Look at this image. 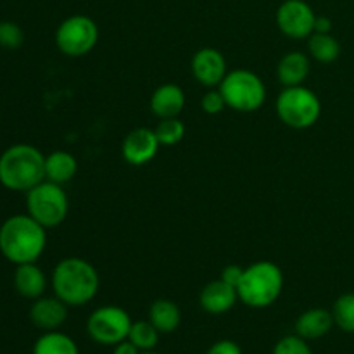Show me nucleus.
<instances>
[{
	"label": "nucleus",
	"mask_w": 354,
	"mask_h": 354,
	"mask_svg": "<svg viewBox=\"0 0 354 354\" xmlns=\"http://www.w3.org/2000/svg\"><path fill=\"white\" fill-rule=\"evenodd\" d=\"M47 228L30 214H14L0 227V252L14 265L37 263L47 245Z\"/></svg>",
	"instance_id": "f257e3e1"
},
{
	"label": "nucleus",
	"mask_w": 354,
	"mask_h": 354,
	"mask_svg": "<svg viewBox=\"0 0 354 354\" xmlns=\"http://www.w3.org/2000/svg\"><path fill=\"white\" fill-rule=\"evenodd\" d=\"M100 279L95 266L83 258H64L52 272L55 297L68 306L88 304L99 292Z\"/></svg>",
	"instance_id": "f03ea898"
},
{
	"label": "nucleus",
	"mask_w": 354,
	"mask_h": 354,
	"mask_svg": "<svg viewBox=\"0 0 354 354\" xmlns=\"http://www.w3.org/2000/svg\"><path fill=\"white\" fill-rule=\"evenodd\" d=\"M45 180V156L30 144H16L0 156V183L14 192H28Z\"/></svg>",
	"instance_id": "7ed1b4c3"
},
{
	"label": "nucleus",
	"mask_w": 354,
	"mask_h": 354,
	"mask_svg": "<svg viewBox=\"0 0 354 354\" xmlns=\"http://www.w3.org/2000/svg\"><path fill=\"white\" fill-rule=\"evenodd\" d=\"M283 289V273L275 263L258 261L244 268L237 286L239 301L254 310H263L275 303Z\"/></svg>",
	"instance_id": "20e7f679"
},
{
	"label": "nucleus",
	"mask_w": 354,
	"mask_h": 354,
	"mask_svg": "<svg viewBox=\"0 0 354 354\" xmlns=\"http://www.w3.org/2000/svg\"><path fill=\"white\" fill-rule=\"evenodd\" d=\"M275 109L283 124L294 130H306L320 120L322 102L308 86H286L277 99Z\"/></svg>",
	"instance_id": "39448f33"
},
{
	"label": "nucleus",
	"mask_w": 354,
	"mask_h": 354,
	"mask_svg": "<svg viewBox=\"0 0 354 354\" xmlns=\"http://www.w3.org/2000/svg\"><path fill=\"white\" fill-rule=\"evenodd\" d=\"M220 92L227 107L239 113H254L266 100L265 83L249 69H234L227 73L220 83Z\"/></svg>",
	"instance_id": "423d86ee"
},
{
	"label": "nucleus",
	"mask_w": 354,
	"mask_h": 354,
	"mask_svg": "<svg viewBox=\"0 0 354 354\" xmlns=\"http://www.w3.org/2000/svg\"><path fill=\"white\" fill-rule=\"evenodd\" d=\"M26 211L41 227L55 228L68 216V196L62 185L44 180L26 192Z\"/></svg>",
	"instance_id": "0eeeda50"
},
{
	"label": "nucleus",
	"mask_w": 354,
	"mask_h": 354,
	"mask_svg": "<svg viewBox=\"0 0 354 354\" xmlns=\"http://www.w3.org/2000/svg\"><path fill=\"white\" fill-rule=\"evenodd\" d=\"M99 41V26L83 14H75L62 21L55 30V45L68 57H83Z\"/></svg>",
	"instance_id": "6e6552de"
},
{
	"label": "nucleus",
	"mask_w": 354,
	"mask_h": 354,
	"mask_svg": "<svg viewBox=\"0 0 354 354\" xmlns=\"http://www.w3.org/2000/svg\"><path fill=\"white\" fill-rule=\"evenodd\" d=\"M131 318L120 306H100L86 320V334L100 346H116L128 339Z\"/></svg>",
	"instance_id": "1a4fd4ad"
},
{
	"label": "nucleus",
	"mask_w": 354,
	"mask_h": 354,
	"mask_svg": "<svg viewBox=\"0 0 354 354\" xmlns=\"http://www.w3.org/2000/svg\"><path fill=\"white\" fill-rule=\"evenodd\" d=\"M275 19L279 30L287 38L303 40L313 35L317 14L304 0H286L280 3Z\"/></svg>",
	"instance_id": "9d476101"
},
{
	"label": "nucleus",
	"mask_w": 354,
	"mask_h": 354,
	"mask_svg": "<svg viewBox=\"0 0 354 354\" xmlns=\"http://www.w3.org/2000/svg\"><path fill=\"white\" fill-rule=\"evenodd\" d=\"M190 69L197 82L207 88L220 86L223 78L227 76V61L218 48L204 47L194 54Z\"/></svg>",
	"instance_id": "9b49d317"
},
{
	"label": "nucleus",
	"mask_w": 354,
	"mask_h": 354,
	"mask_svg": "<svg viewBox=\"0 0 354 354\" xmlns=\"http://www.w3.org/2000/svg\"><path fill=\"white\" fill-rule=\"evenodd\" d=\"M159 147H161V144H159L154 130L135 128L124 137L123 145H121V154L128 165L144 166L156 158Z\"/></svg>",
	"instance_id": "f8f14e48"
},
{
	"label": "nucleus",
	"mask_w": 354,
	"mask_h": 354,
	"mask_svg": "<svg viewBox=\"0 0 354 354\" xmlns=\"http://www.w3.org/2000/svg\"><path fill=\"white\" fill-rule=\"evenodd\" d=\"M68 304L59 297H38L30 308V320L44 332L59 330L68 320Z\"/></svg>",
	"instance_id": "ddd939ff"
},
{
	"label": "nucleus",
	"mask_w": 354,
	"mask_h": 354,
	"mask_svg": "<svg viewBox=\"0 0 354 354\" xmlns=\"http://www.w3.org/2000/svg\"><path fill=\"white\" fill-rule=\"evenodd\" d=\"M239 301L237 289L225 280L218 279L207 283L199 294V304L206 313L223 315L230 311Z\"/></svg>",
	"instance_id": "4468645a"
},
{
	"label": "nucleus",
	"mask_w": 354,
	"mask_h": 354,
	"mask_svg": "<svg viewBox=\"0 0 354 354\" xmlns=\"http://www.w3.org/2000/svg\"><path fill=\"white\" fill-rule=\"evenodd\" d=\"M185 107V92L175 83H165L158 86L151 95V111L159 118H178Z\"/></svg>",
	"instance_id": "2eb2a0df"
},
{
	"label": "nucleus",
	"mask_w": 354,
	"mask_h": 354,
	"mask_svg": "<svg viewBox=\"0 0 354 354\" xmlns=\"http://www.w3.org/2000/svg\"><path fill=\"white\" fill-rule=\"evenodd\" d=\"M334 325L332 311L325 310V308H311L297 317L294 328L299 337L306 339V341H315V339L325 337Z\"/></svg>",
	"instance_id": "dca6fc26"
},
{
	"label": "nucleus",
	"mask_w": 354,
	"mask_h": 354,
	"mask_svg": "<svg viewBox=\"0 0 354 354\" xmlns=\"http://www.w3.org/2000/svg\"><path fill=\"white\" fill-rule=\"evenodd\" d=\"M14 289L26 299L35 301L41 297L47 289V279H45L44 270L37 263L17 265L16 272H14Z\"/></svg>",
	"instance_id": "f3484780"
},
{
	"label": "nucleus",
	"mask_w": 354,
	"mask_h": 354,
	"mask_svg": "<svg viewBox=\"0 0 354 354\" xmlns=\"http://www.w3.org/2000/svg\"><path fill=\"white\" fill-rule=\"evenodd\" d=\"M310 59L303 52H289L280 59L277 66V76L283 86L303 85L310 75Z\"/></svg>",
	"instance_id": "a211bd4d"
},
{
	"label": "nucleus",
	"mask_w": 354,
	"mask_h": 354,
	"mask_svg": "<svg viewBox=\"0 0 354 354\" xmlns=\"http://www.w3.org/2000/svg\"><path fill=\"white\" fill-rule=\"evenodd\" d=\"M76 173H78V161L71 152L54 151L45 156V180L48 182L64 185L75 178Z\"/></svg>",
	"instance_id": "6ab92c4d"
},
{
	"label": "nucleus",
	"mask_w": 354,
	"mask_h": 354,
	"mask_svg": "<svg viewBox=\"0 0 354 354\" xmlns=\"http://www.w3.org/2000/svg\"><path fill=\"white\" fill-rule=\"evenodd\" d=\"M149 322L158 328L159 334H171L180 327L182 311L173 301L156 299L149 308Z\"/></svg>",
	"instance_id": "aec40b11"
},
{
	"label": "nucleus",
	"mask_w": 354,
	"mask_h": 354,
	"mask_svg": "<svg viewBox=\"0 0 354 354\" xmlns=\"http://www.w3.org/2000/svg\"><path fill=\"white\" fill-rule=\"evenodd\" d=\"M33 354H80L78 344L59 330L44 332L33 346Z\"/></svg>",
	"instance_id": "412c9836"
},
{
	"label": "nucleus",
	"mask_w": 354,
	"mask_h": 354,
	"mask_svg": "<svg viewBox=\"0 0 354 354\" xmlns=\"http://www.w3.org/2000/svg\"><path fill=\"white\" fill-rule=\"evenodd\" d=\"M308 50L315 61L330 64L341 55V44L330 33H313L308 38Z\"/></svg>",
	"instance_id": "4be33fe9"
},
{
	"label": "nucleus",
	"mask_w": 354,
	"mask_h": 354,
	"mask_svg": "<svg viewBox=\"0 0 354 354\" xmlns=\"http://www.w3.org/2000/svg\"><path fill=\"white\" fill-rule=\"evenodd\" d=\"M128 341L133 342L140 351H152L159 342V330L149 320L133 322Z\"/></svg>",
	"instance_id": "5701e85b"
},
{
	"label": "nucleus",
	"mask_w": 354,
	"mask_h": 354,
	"mask_svg": "<svg viewBox=\"0 0 354 354\" xmlns=\"http://www.w3.org/2000/svg\"><path fill=\"white\" fill-rule=\"evenodd\" d=\"M332 317L334 324L341 328L342 332L354 334V294L348 292L337 297L332 308Z\"/></svg>",
	"instance_id": "b1692460"
},
{
	"label": "nucleus",
	"mask_w": 354,
	"mask_h": 354,
	"mask_svg": "<svg viewBox=\"0 0 354 354\" xmlns=\"http://www.w3.org/2000/svg\"><path fill=\"white\" fill-rule=\"evenodd\" d=\"M158 140L161 145H176L185 137V124L180 121V118H166L158 123L154 128Z\"/></svg>",
	"instance_id": "393cba45"
},
{
	"label": "nucleus",
	"mask_w": 354,
	"mask_h": 354,
	"mask_svg": "<svg viewBox=\"0 0 354 354\" xmlns=\"http://www.w3.org/2000/svg\"><path fill=\"white\" fill-rule=\"evenodd\" d=\"M24 41V31L14 21H0V47L19 48Z\"/></svg>",
	"instance_id": "a878e982"
},
{
	"label": "nucleus",
	"mask_w": 354,
	"mask_h": 354,
	"mask_svg": "<svg viewBox=\"0 0 354 354\" xmlns=\"http://www.w3.org/2000/svg\"><path fill=\"white\" fill-rule=\"evenodd\" d=\"M272 354H315L311 351L310 344L306 339L299 337V335H286L280 339L273 348Z\"/></svg>",
	"instance_id": "bb28decb"
},
{
	"label": "nucleus",
	"mask_w": 354,
	"mask_h": 354,
	"mask_svg": "<svg viewBox=\"0 0 354 354\" xmlns=\"http://www.w3.org/2000/svg\"><path fill=\"white\" fill-rule=\"evenodd\" d=\"M201 107L206 114H220L221 111L227 107V102H225L223 95H221L220 90H209L207 93H204L203 99H201Z\"/></svg>",
	"instance_id": "cd10ccee"
},
{
	"label": "nucleus",
	"mask_w": 354,
	"mask_h": 354,
	"mask_svg": "<svg viewBox=\"0 0 354 354\" xmlns=\"http://www.w3.org/2000/svg\"><path fill=\"white\" fill-rule=\"evenodd\" d=\"M206 354H244L242 353L241 346L237 342L230 341V339H223V341H218L207 349Z\"/></svg>",
	"instance_id": "c85d7f7f"
},
{
	"label": "nucleus",
	"mask_w": 354,
	"mask_h": 354,
	"mask_svg": "<svg viewBox=\"0 0 354 354\" xmlns=\"http://www.w3.org/2000/svg\"><path fill=\"white\" fill-rule=\"evenodd\" d=\"M242 275H244V268H241V266L237 265H230L221 272L220 279L225 280V282L230 283V286H234L235 289H237V286L242 280Z\"/></svg>",
	"instance_id": "c756f323"
},
{
	"label": "nucleus",
	"mask_w": 354,
	"mask_h": 354,
	"mask_svg": "<svg viewBox=\"0 0 354 354\" xmlns=\"http://www.w3.org/2000/svg\"><path fill=\"white\" fill-rule=\"evenodd\" d=\"M140 353H142L140 349H138L133 342L128 341V339H124V341H121L120 344L114 346V351H113V354H140Z\"/></svg>",
	"instance_id": "7c9ffc66"
},
{
	"label": "nucleus",
	"mask_w": 354,
	"mask_h": 354,
	"mask_svg": "<svg viewBox=\"0 0 354 354\" xmlns=\"http://www.w3.org/2000/svg\"><path fill=\"white\" fill-rule=\"evenodd\" d=\"M332 31V21L327 16H317L315 19V31L313 33H330Z\"/></svg>",
	"instance_id": "2f4dec72"
},
{
	"label": "nucleus",
	"mask_w": 354,
	"mask_h": 354,
	"mask_svg": "<svg viewBox=\"0 0 354 354\" xmlns=\"http://www.w3.org/2000/svg\"><path fill=\"white\" fill-rule=\"evenodd\" d=\"M140 354H159V353H156V351H142Z\"/></svg>",
	"instance_id": "473e14b6"
}]
</instances>
